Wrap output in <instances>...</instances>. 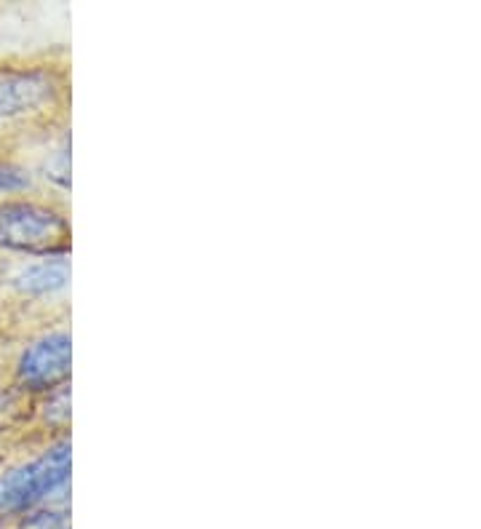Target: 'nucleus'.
<instances>
[{"label":"nucleus","mask_w":481,"mask_h":529,"mask_svg":"<svg viewBox=\"0 0 481 529\" xmlns=\"http://www.w3.org/2000/svg\"><path fill=\"white\" fill-rule=\"evenodd\" d=\"M54 78L41 70H19L0 75V115H19L49 105L54 99Z\"/></svg>","instance_id":"obj_4"},{"label":"nucleus","mask_w":481,"mask_h":529,"mask_svg":"<svg viewBox=\"0 0 481 529\" xmlns=\"http://www.w3.org/2000/svg\"><path fill=\"white\" fill-rule=\"evenodd\" d=\"M70 441L59 439L25 463L0 473V519H22L41 505L65 500Z\"/></svg>","instance_id":"obj_1"},{"label":"nucleus","mask_w":481,"mask_h":529,"mask_svg":"<svg viewBox=\"0 0 481 529\" xmlns=\"http://www.w3.org/2000/svg\"><path fill=\"white\" fill-rule=\"evenodd\" d=\"M19 529H70V511L65 500L35 508L27 516H22Z\"/></svg>","instance_id":"obj_6"},{"label":"nucleus","mask_w":481,"mask_h":529,"mask_svg":"<svg viewBox=\"0 0 481 529\" xmlns=\"http://www.w3.org/2000/svg\"><path fill=\"white\" fill-rule=\"evenodd\" d=\"M70 380V334L49 332L30 342L17 364V385L27 393H51Z\"/></svg>","instance_id":"obj_3"},{"label":"nucleus","mask_w":481,"mask_h":529,"mask_svg":"<svg viewBox=\"0 0 481 529\" xmlns=\"http://www.w3.org/2000/svg\"><path fill=\"white\" fill-rule=\"evenodd\" d=\"M70 284V260L67 254L41 257L33 265H25L17 276L11 278V286L30 297H46V294L62 292Z\"/></svg>","instance_id":"obj_5"},{"label":"nucleus","mask_w":481,"mask_h":529,"mask_svg":"<svg viewBox=\"0 0 481 529\" xmlns=\"http://www.w3.org/2000/svg\"><path fill=\"white\" fill-rule=\"evenodd\" d=\"M0 246L33 257L67 254L70 220L65 212L30 198L0 201Z\"/></svg>","instance_id":"obj_2"},{"label":"nucleus","mask_w":481,"mask_h":529,"mask_svg":"<svg viewBox=\"0 0 481 529\" xmlns=\"http://www.w3.org/2000/svg\"><path fill=\"white\" fill-rule=\"evenodd\" d=\"M30 188V177L17 166H0V196H9V193H19V190Z\"/></svg>","instance_id":"obj_7"}]
</instances>
